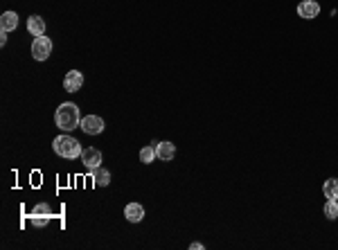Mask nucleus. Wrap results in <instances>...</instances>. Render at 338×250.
<instances>
[{
	"label": "nucleus",
	"mask_w": 338,
	"mask_h": 250,
	"mask_svg": "<svg viewBox=\"0 0 338 250\" xmlns=\"http://www.w3.org/2000/svg\"><path fill=\"white\" fill-rule=\"evenodd\" d=\"M5 43H7V32H2L0 34V45H5Z\"/></svg>",
	"instance_id": "a211bd4d"
},
{
	"label": "nucleus",
	"mask_w": 338,
	"mask_h": 250,
	"mask_svg": "<svg viewBox=\"0 0 338 250\" xmlns=\"http://www.w3.org/2000/svg\"><path fill=\"white\" fill-rule=\"evenodd\" d=\"M54 122H57V126L61 128V131H72V128L79 126L81 117H79L77 104H72V101L61 104V106L57 108V113H54Z\"/></svg>",
	"instance_id": "f257e3e1"
},
{
	"label": "nucleus",
	"mask_w": 338,
	"mask_h": 250,
	"mask_svg": "<svg viewBox=\"0 0 338 250\" xmlns=\"http://www.w3.org/2000/svg\"><path fill=\"white\" fill-rule=\"evenodd\" d=\"M30 223L34 225V228H45V225L50 223V217H45V214H34L30 217Z\"/></svg>",
	"instance_id": "dca6fc26"
},
{
	"label": "nucleus",
	"mask_w": 338,
	"mask_h": 250,
	"mask_svg": "<svg viewBox=\"0 0 338 250\" xmlns=\"http://www.w3.org/2000/svg\"><path fill=\"white\" fill-rule=\"evenodd\" d=\"M27 32L32 36H43L45 34V21L41 16H30L27 18Z\"/></svg>",
	"instance_id": "9b49d317"
},
{
	"label": "nucleus",
	"mask_w": 338,
	"mask_h": 250,
	"mask_svg": "<svg viewBox=\"0 0 338 250\" xmlns=\"http://www.w3.org/2000/svg\"><path fill=\"white\" fill-rule=\"evenodd\" d=\"M190 248H192V250H203V244H192Z\"/></svg>",
	"instance_id": "6ab92c4d"
},
{
	"label": "nucleus",
	"mask_w": 338,
	"mask_h": 250,
	"mask_svg": "<svg viewBox=\"0 0 338 250\" xmlns=\"http://www.w3.org/2000/svg\"><path fill=\"white\" fill-rule=\"evenodd\" d=\"M153 147H156V156H158V160H174L176 158V144L171 142H153Z\"/></svg>",
	"instance_id": "6e6552de"
},
{
	"label": "nucleus",
	"mask_w": 338,
	"mask_h": 250,
	"mask_svg": "<svg viewBox=\"0 0 338 250\" xmlns=\"http://www.w3.org/2000/svg\"><path fill=\"white\" fill-rule=\"evenodd\" d=\"M79 158H81V165L88 171H95L97 167H101V151L95 149V147H86Z\"/></svg>",
	"instance_id": "20e7f679"
},
{
	"label": "nucleus",
	"mask_w": 338,
	"mask_h": 250,
	"mask_svg": "<svg viewBox=\"0 0 338 250\" xmlns=\"http://www.w3.org/2000/svg\"><path fill=\"white\" fill-rule=\"evenodd\" d=\"M158 158V156H156V147H144V149H140V162H144V165H151L153 160Z\"/></svg>",
	"instance_id": "4468645a"
},
{
	"label": "nucleus",
	"mask_w": 338,
	"mask_h": 250,
	"mask_svg": "<svg viewBox=\"0 0 338 250\" xmlns=\"http://www.w3.org/2000/svg\"><path fill=\"white\" fill-rule=\"evenodd\" d=\"M325 217H327L329 221L338 219V201H334V198H327V203H325Z\"/></svg>",
	"instance_id": "2eb2a0df"
},
{
	"label": "nucleus",
	"mask_w": 338,
	"mask_h": 250,
	"mask_svg": "<svg viewBox=\"0 0 338 250\" xmlns=\"http://www.w3.org/2000/svg\"><path fill=\"white\" fill-rule=\"evenodd\" d=\"M79 128L88 135H100L101 131H104V120H101L100 115H86V117H81Z\"/></svg>",
	"instance_id": "39448f33"
},
{
	"label": "nucleus",
	"mask_w": 338,
	"mask_h": 250,
	"mask_svg": "<svg viewBox=\"0 0 338 250\" xmlns=\"http://www.w3.org/2000/svg\"><path fill=\"white\" fill-rule=\"evenodd\" d=\"M322 192H325V196H327V198L338 201V178H329V181H325Z\"/></svg>",
	"instance_id": "ddd939ff"
},
{
	"label": "nucleus",
	"mask_w": 338,
	"mask_h": 250,
	"mask_svg": "<svg viewBox=\"0 0 338 250\" xmlns=\"http://www.w3.org/2000/svg\"><path fill=\"white\" fill-rule=\"evenodd\" d=\"M52 54V41L48 36H36L32 41V57L36 61H45Z\"/></svg>",
	"instance_id": "7ed1b4c3"
},
{
	"label": "nucleus",
	"mask_w": 338,
	"mask_h": 250,
	"mask_svg": "<svg viewBox=\"0 0 338 250\" xmlns=\"http://www.w3.org/2000/svg\"><path fill=\"white\" fill-rule=\"evenodd\" d=\"M81 86H84V75H81L79 70H70L64 79V91L77 93V91H81Z\"/></svg>",
	"instance_id": "0eeeda50"
},
{
	"label": "nucleus",
	"mask_w": 338,
	"mask_h": 250,
	"mask_svg": "<svg viewBox=\"0 0 338 250\" xmlns=\"http://www.w3.org/2000/svg\"><path fill=\"white\" fill-rule=\"evenodd\" d=\"M320 14V5H318L316 0H302L300 5H298V16L300 18H306V21H311Z\"/></svg>",
	"instance_id": "423d86ee"
},
{
	"label": "nucleus",
	"mask_w": 338,
	"mask_h": 250,
	"mask_svg": "<svg viewBox=\"0 0 338 250\" xmlns=\"http://www.w3.org/2000/svg\"><path fill=\"white\" fill-rule=\"evenodd\" d=\"M52 149L57 156H61V158L66 160H74L81 156V144L77 138H72V135H59V138H54V144Z\"/></svg>",
	"instance_id": "f03ea898"
},
{
	"label": "nucleus",
	"mask_w": 338,
	"mask_h": 250,
	"mask_svg": "<svg viewBox=\"0 0 338 250\" xmlns=\"http://www.w3.org/2000/svg\"><path fill=\"white\" fill-rule=\"evenodd\" d=\"M18 27V14L16 11H5L2 16H0V30L2 32H14Z\"/></svg>",
	"instance_id": "9d476101"
},
{
	"label": "nucleus",
	"mask_w": 338,
	"mask_h": 250,
	"mask_svg": "<svg viewBox=\"0 0 338 250\" xmlns=\"http://www.w3.org/2000/svg\"><path fill=\"white\" fill-rule=\"evenodd\" d=\"M32 212H34V214H45V217H50V212H52V210H50L48 203H38V205L32 210Z\"/></svg>",
	"instance_id": "f3484780"
},
{
	"label": "nucleus",
	"mask_w": 338,
	"mask_h": 250,
	"mask_svg": "<svg viewBox=\"0 0 338 250\" xmlns=\"http://www.w3.org/2000/svg\"><path fill=\"white\" fill-rule=\"evenodd\" d=\"M90 174H93V181H95L97 187H106L111 183V171L104 169V167H97V169L90 171Z\"/></svg>",
	"instance_id": "f8f14e48"
},
{
	"label": "nucleus",
	"mask_w": 338,
	"mask_h": 250,
	"mask_svg": "<svg viewBox=\"0 0 338 250\" xmlns=\"http://www.w3.org/2000/svg\"><path fill=\"white\" fill-rule=\"evenodd\" d=\"M124 217H127V221H131V223H140L144 219V208L140 203H129L127 208H124Z\"/></svg>",
	"instance_id": "1a4fd4ad"
}]
</instances>
